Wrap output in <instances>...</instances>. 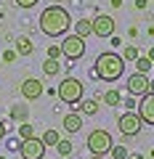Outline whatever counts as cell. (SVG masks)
<instances>
[{
	"mask_svg": "<svg viewBox=\"0 0 154 159\" xmlns=\"http://www.w3.org/2000/svg\"><path fill=\"white\" fill-rule=\"evenodd\" d=\"M141 117H138V111H125L120 117V122H117V127H120V133L122 135H128V138H133V135H138L141 133Z\"/></svg>",
	"mask_w": 154,
	"mask_h": 159,
	"instance_id": "6",
	"label": "cell"
},
{
	"mask_svg": "<svg viewBox=\"0 0 154 159\" xmlns=\"http://www.w3.org/2000/svg\"><path fill=\"white\" fill-rule=\"evenodd\" d=\"M43 72H45L48 77L58 74V72H61V64H58V58H45V64H43Z\"/></svg>",
	"mask_w": 154,
	"mask_h": 159,
	"instance_id": "18",
	"label": "cell"
},
{
	"mask_svg": "<svg viewBox=\"0 0 154 159\" xmlns=\"http://www.w3.org/2000/svg\"><path fill=\"white\" fill-rule=\"evenodd\" d=\"M13 3H16L19 8H35L37 6V0H13Z\"/></svg>",
	"mask_w": 154,
	"mask_h": 159,
	"instance_id": "26",
	"label": "cell"
},
{
	"mask_svg": "<svg viewBox=\"0 0 154 159\" xmlns=\"http://www.w3.org/2000/svg\"><path fill=\"white\" fill-rule=\"evenodd\" d=\"M91 21H93V34H96V37H112L114 34V19L109 16V13H98Z\"/></svg>",
	"mask_w": 154,
	"mask_h": 159,
	"instance_id": "8",
	"label": "cell"
},
{
	"mask_svg": "<svg viewBox=\"0 0 154 159\" xmlns=\"http://www.w3.org/2000/svg\"><path fill=\"white\" fill-rule=\"evenodd\" d=\"M64 53H61V45H51L48 48V58H61Z\"/></svg>",
	"mask_w": 154,
	"mask_h": 159,
	"instance_id": "25",
	"label": "cell"
},
{
	"mask_svg": "<svg viewBox=\"0 0 154 159\" xmlns=\"http://www.w3.org/2000/svg\"><path fill=\"white\" fill-rule=\"evenodd\" d=\"M69 27H72V16L61 6H48L40 13V29L48 37H61V34L69 32Z\"/></svg>",
	"mask_w": 154,
	"mask_h": 159,
	"instance_id": "1",
	"label": "cell"
},
{
	"mask_svg": "<svg viewBox=\"0 0 154 159\" xmlns=\"http://www.w3.org/2000/svg\"><path fill=\"white\" fill-rule=\"evenodd\" d=\"M3 138H6V125L0 122V141H3Z\"/></svg>",
	"mask_w": 154,
	"mask_h": 159,
	"instance_id": "30",
	"label": "cell"
},
{
	"mask_svg": "<svg viewBox=\"0 0 154 159\" xmlns=\"http://www.w3.org/2000/svg\"><path fill=\"white\" fill-rule=\"evenodd\" d=\"M122 58H125V61H136V58H138V48L136 45H128L125 51H122Z\"/></svg>",
	"mask_w": 154,
	"mask_h": 159,
	"instance_id": "24",
	"label": "cell"
},
{
	"mask_svg": "<svg viewBox=\"0 0 154 159\" xmlns=\"http://www.w3.org/2000/svg\"><path fill=\"white\" fill-rule=\"evenodd\" d=\"M138 117H141V122H146V125H154V93H146V96L141 98Z\"/></svg>",
	"mask_w": 154,
	"mask_h": 159,
	"instance_id": "11",
	"label": "cell"
},
{
	"mask_svg": "<svg viewBox=\"0 0 154 159\" xmlns=\"http://www.w3.org/2000/svg\"><path fill=\"white\" fill-rule=\"evenodd\" d=\"M72 148H74V146H72L69 141H64V138H61V141L56 143V151L61 154V157H69V154H72Z\"/></svg>",
	"mask_w": 154,
	"mask_h": 159,
	"instance_id": "21",
	"label": "cell"
},
{
	"mask_svg": "<svg viewBox=\"0 0 154 159\" xmlns=\"http://www.w3.org/2000/svg\"><path fill=\"white\" fill-rule=\"evenodd\" d=\"M61 53L69 58V61H77V58H82V53H85V40L77 37V34H67L61 43Z\"/></svg>",
	"mask_w": 154,
	"mask_h": 159,
	"instance_id": "5",
	"label": "cell"
},
{
	"mask_svg": "<svg viewBox=\"0 0 154 159\" xmlns=\"http://www.w3.org/2000/svg\"><path fill=\"white\" fill-rule=\"evenodd\" d=\"M149 82H152V80L146 77V74H141V72H136V74H130V77H128V93H130V96H146L149 93Z\"/></svg>",
	"mask_w": 154,
	"mask_h": 159,
	"instance_id": "9",
	"label": "cell"
},
{
	"mask_svg": "<svg viewBox=\"0 0 154 159\" xmlns=\"http://www.w3.org/2000/svg\"><path fill=\"white\" fill-rule=\"evenodd\" d=\"M125 106H128V111H133V109H136V101H133V96L125 101Z\"/></svg>",
	"mask_w": 154,
	"mask_h": 159,
	"instance_id": "28",
	"label": "cell"
},
{
	"mask_svg": "<svg viewBox=\"0 0 154 159\" xmlns=\"http://www.w3.org/2000/svg\"><path fill=\"white\" fill-rule=\"evenodd\" d=\"M152 66H154V61H152L149 56H138V58H136V72L149 74V72H152Z\"/></svg>",
	"mask_w": 154,
	"mask_h": 159,
	"instance_id": "17",
	"label": "cell"
},
{
	"mask_svg": "<svg viewBox=\"0 0 154 159\" xmlns=\"http://www.w3.org/2000/svg\"><path fill=\"white\" fill-rule=\"evenodd\" d=\"M122 72H125V58L117 56V53H101L96 58V66H93V77H101L106 82L120 80Z\"/></svg>",
	"mask_w": 154,
	"mask_h": 159,
	"instance_id": "2",
	"label": "cell"
},
{
	"mask_svg": "<svg viewBox=\"0 0 154 159\" xmlns=\"http://www.w3.org/2000/svg\"><path fill=\"white\" fill-rule=\"evenodd\" d=\"M29 117V109L21 106V103H16V106H11V119H16V122H27Z\"/></svg>",
	"mask_w": 154,
	"mask_h": 159,
	"instance_id": "16",
	"label": "cell"
},
{
	"mask_svg": "<svg viewBox=\"0 0 154 159\" xmlns=\"http://www.w3.org/2000/svg\"><path fill=\"white\" fill-rule=\"evenodd\" d=\"M16 56H19L16 51H6V53H3V61H6V64H11V61H16Z\"/></svg>",
	"mask_w": 154,
	"mask_h": 159,
	"instance_id": "27",
	"label": "cell"
},
{
	"mask_svg": "<svg viewBox=\"0 0 154 159\" xmlns=\"http://www.w3.org/2000/svg\"><path fill=\"white\" fill-rule=\"evenodd\" d=\"M112 135H109L106 130H101V127H98V130H93L91 135H88V151L93 154V157H106L109 151H112Z\"/></svg>",
	"mask_w": 154,
	"mask_h": 159,
	"instance_id": "4",
	"label": "cell"
},
{
	"mask_svg": "<svg viewBox=\"0 0 154 159\" xmlns=\"http://www.w3.org/2000/svg\"><path fill=\"white\" fill-rule=\"evenodd\" d=\"M43 93H45V85H43L37 77H27L21 82V96L27 98V101H35V98H40Z\"/></svg>",
	"mask_w": 154,
	"mask_h": 159,
	"instance_id": "10",
	"label": "cell"
},
{
	"mask_svg": "<svg viewBox=\"0 0 154 159\" xmlns=\"http://www.w3.org/2000/svg\"><path fill=\"white\" fill-rule=\"evenodd\" d=\"M109 154H112V159H128V154H130V151H128L125 146H112V151H109Z\"/></svg>",
	"mask_w": 154,
	"mask_h": 159,
	"instance_id": "23",
	"label": "cell"
},
{
	"mask_svg": "<svg viewBox=\"0 0 154 159\" xmlns=\"http://www.w3.org/2000/svg\"><path fill=\"white\" fill-rule=\"evenodd\" d=\"M91 159H106V157H91Z\"/></svg>",
	"mask_w": 154,
	"mask_h": 159,
	"instance_id": "34",
	"label": "cell"
},
{
	"mask_svg": "<svg viewBox=\"0 0 154 159\" xmlns=\"http://www.w3.org/2000/svg\"><path fill=\"white\" fill-rule=\"evenodd\" d=\"M128 159H143L141 154H128Z\"/></svg>",
	"mask_w": 154,
	"mask_h": 159,
	"instance_id": "31",
	"label": "cell"
},
{
	"mask_svg": "<svg viewBox=\"0 0 154 159\" xmlns=\"http://www.w3.org/2000/svg\"><path fill=\"white\" fill-rule=\"evenodd\" d=\"M149 93H154V82H149Z\"/></svg>",
	"mask_w": 154,
	"mask_h": 159,
	"instance_id": "32",
	"label": "cell"
},
{
	"mask_svg": "<svg viewBox=\"0 0 154 159\" xmlns=\"http://www.w3.org/2000/svg\"><path fill=\"white\" fill-rule=\"evenodd\" d=\"M0 159H6V157H0Z\"/></svg>",
	"mask_w": 154,
	"mask_h": 159,
	"instance_id": "35",
	"label": "cell"
},
{
	"mask_svg": "<svg viewBox=\"0 0 154 159\" xmlns=\"http://www.w3.org/2000/svg\"><path fill=\"white\" fill-rule=\"evenodd\" d=\"M149 58H152V61H154V48H152V51H149Z\"/></svg>",
	"mask_w": 154,
	"mask_h": 159,
	"instance_id": "33",
	"label": "cell"
},
{
	"mask_svg": "<svg viewBox=\"0 0 154 159\" xmlns=\"http://www.w3.org/2000/svg\"><path fill=\"white\" fill-rule=\"evenodd\" d=\"M58 141H61L58 130H45V133H43V143H45V146H56Z\"/></svg>",
	"mask_w": 154,
	"mask_h": 159,
	"instance_id": "19",
	"label": "cell"
},
{
	"mask_svg": "<svg viewBox=\"0 0 154 159\" xmlns=\"http://www.w3.org/2000/svg\"><path fill=\"white\" fill-rule=\"evenodd\" d=\"M13 51L19 53V56H32L35 53V43L29 37H19L16 40V48H13Z\"/></svg>",
	"mask_w": 154,
	"mask_h": 159,
	"instance_id": "14",
	"label": "cell"
},
{
	"mask_svg": "<svg viewBox=\"0 0 154 159\" xmlns=\"http://www.w3.org/2000/svg\"><path fill=\"white\" fill-rule=\"evenodd\" d=\"M104 103L117 106V103H120V93H117V90H106V93H104Z\"/></svg>",
	"mask_w": 154,
	"mask_h": 159,
	"instance_id": "22",
	"label": "cell"
},
{
	"mask_svg": "<svg viewBox=\"0 0 154 159\" xmlns=\"http://www.w3.org/2000/svg\"><path fill=\"white\" fill-rule=\"evenodd\" d=\"M77 111H80V114H88V117H93V114L98 111V101H93V98H82V101L77 103Z\"/></svg>",
	"mask_w": 154,
	"mask_h": 159,
	"instance_id": "15",
	"label": "cell"
},
{
	"mask_svg": "<svg viewBox=\"0 0 154 159\" xmlns=\"http://www.w3.org/2000/svg\"><path fill=\"white\" fill-rule=\"evenodd\" d=\"M61 127H64V130L69 133V135H74V133H80V130H82V117H80V111H69L67 117H64Z\"/></svg>",
	"mask_w": 154,
	"mask_h": 159,
	"instance_id": "12",
	"label": "cell"
},
{
	"mask_svg": "<svg viewBox=\"0 0 154 159\" xmlns=\"http://www.w3.org/2000/svg\"><path fill=\"white\" fill-rule=\"evenodd\" d=\"M45 143H43V138H27V141H21V159H43L45 157Z\"/></svg>",
	"mask_w": 154,
	"mask_h": 159,
	"instance_id": "7",
	"label": "cell"
},
{
	"mask_svg": "<svg viewBox=\"0 0 154 159\" xmlns=\"http://www.w3.org/2000/svg\"><path fill=\"white\" fill-rule=\"evenodd\" d=\"M58 98H61L64 103H80L82 101V82L77 77H64L61 80V85H58Z\"/></svg>",
	"mask_w": 154,
	"mask_h": 159,
	"instance_id": "3",
	"label": "cell"
},
{
	"mask_svg": "<svg viewBox=\"0 0 154 159\" xmlns=\"http://www.w3.org/2000/svg\"><path fill=\"white\" fill-rule=\"evenodd\" d=\"M74 34H77V37H91L93 34V21L91 19H80V21H74Z\"/></svg>",
	"mask_w": 154,
	"mask_h": 159,
	"instance_id": "13",
	"label": "cell"
},
{
	"mask_svg": "<svg viewBox=\"0 0 154 159\" xmlns=\"http://www.w3.org/2000/svg\"><path fill=\"white\" fill-rule=\"evenodd\" d=\"M19 138H21V141H27V138H35V125H29V122H21V125H19Z\"/></svg>",
	"mask_w": 154,
	"mask_h": 159,
	"instance_id": "20",
	"label": "cell"
},
{
	"mask_svg": "<svg viewBox=\"0 0 154 159\" xmlns=\"http://www.w3.org/2000/svg\"><path fill=\"white\" fill-rule=\"evenodd\" d=\"M146 3H149V0H136V8L141 11V8H146Z\"/></svg>",
	"mask_w": 154,
	"mask_h": 159,
	"instance_id": "29",
	"label": "cell"
}]
</instances>
